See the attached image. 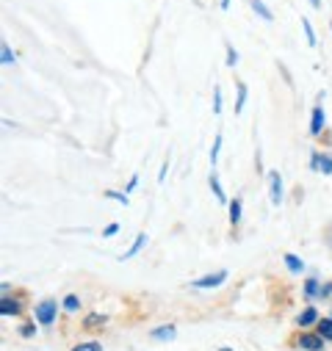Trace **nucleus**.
<instances>
[{
    "mask_svg": "<svg viewBox=\"0 0 332 351\" xmlns=\"http://www.w3.org/2000/svg\"><path fill=\"white\" fill-rule=\"evenodd\" d=\"M58 302L56 299H42L36 307H34V321L39 324V326H53L56 324V318H58Z\"/></svg>",
    "mask_w": 332,
    "mask_h": 351,
    "instance_id": "f257e3e1",
    "label": "nucleus"
},
{
    "mask_svg": "<svg viewBox=\"0 0 332 351\" xmlns=\"http://www.w3.org/2000/svg\"><path fill=\"white\" fill-rule=\"evenodd\" d=\"M224 282H227V271L219 269V271H213V274H205V277L194 280L191 288H197V291H211V288H219V285H224Z\"/></svg>",
    "mask_w": 332,
    "mask_h": 351,
    "instance_id": "f03ea898",
    "label": "nucleus"
},
{
    "mask_svg": "<svg viewBox=\"0 0 332 351\" xmlns=\"http://www.w3.org/2000/svg\"><path fill=\"white\" fill-rule=\"evenodd\" d=\"M269 197H272V205H283L285 189H283V174L277 169L269 171Z\"/></svg>",
    "mask_w": 332,
    "mask_h": 351,
    "instance_id": "7ed1b4c3",
    "label": "nucleus"
},
{
    "mask_svg": "<svg viewBox=\"0 0 332 351\" xmlns=\"http://www.w3.org/2000/svg\"><path fill=\"white\" fill-rule=\"evenodd\" d=\"M324 337L318 335V332H302L299 335V340H296V346L302 348V351H324Z\"/></svg>",
    "mask_w": 332,
    "mask_h": 351,
    "instance_id": "20e7f679",
    "label": "nucleus"
},
{
    "mask_svg": "<svg viewBox=\"0 0 332 351\" xmlns=\"http://www.w3.org/2000/svg\"><path fill=\"white\" fill-rule=\"evenodd\" d=\"M175 337H178V326L175 324H163V326L150 329V340H155V343H172Z\"/></svg>",
    "mask_w": 332,
    "mask_h": 351,
    "instance_id": "39448f33",
    "label": "nucleus"
},
{
    "mask_svg": "<svg viewBox=\"0 0 332 351\" xmlns=\"http://www.w3.org/2000/svg\"><path fill=\"white\" fill-rule=\"evenodd\" d=\"M23 313V302L14 299V296H3L0 299V315L3 318H17Z\"/></svg>",
    "mask_w": 332,
    "mask_h": 351,
    "instance_id": "423d86ee",
    "label": "nucleus"
},
{
    "mask_svg": "<svg viewBox=\"0 0 332 351\" xmlns=\"http://www.w3.org/2000/svg\"><path fill=\"white\" fill-rule=\"evenodd\" d=\"M310 169H316L321 174H332V155L329 152H313L310 155Z\"/></svg>",
    "mask_w": 332,
    "mask_h": 351,
    "instance_id": "0eeeda50",
    "label": "nucleus"
},
{
    "mask_svg": "<svg viewBox=\"0 0 332 351\" xmlns=\"http://www.w3.org/2000/svg\"><path fill=\"white\" fill-rule=\"evenodd\" d=\"M108 324V315L103 313H89L83 318V332H103V326Z\"/></svg>",
    "mask_w": 332,
    "mask_h": 351,
    "instance_id": "6e6552de",
    "label": "nucleus"
},
{
    "mask_svg": "<svg viewBox=\"0 0 332 351\" xmlns=\"http://www.w3.org/2000/svg\"><path fill=\"white\" fill-rule=\"evenodd\" d=\"M324 125H327V117H324V103H316L313 117H310V136H321Z\"/></svg>",
    "mask_w": 332,
    "mask_h": 351,
    "instance_id": "1a4fd4ad",
    "label": "nucleus"
},
{
    "mask_svg": "<svg viewBox=\"0 0 332 351\" xmlns=\"http://www.w3.org/2000/svg\"><path fill=\"white\" fill-rule=\"evenodd\" d=\"M321 321V315H318V310L316 307H305L302 313H299V318H296V324L302 326V329H307V326H316Z\"/></svg>",
    "mask_w": 332,
    "mask_h": 351,
    "instance_id": "9d476101",
    "label": "nucleus"
},
{
    "mask_svg": "<svg viewBox=\"0 0 332 351\" xmlns=\"http://www.w3.org/2000/svg\"><path fill=\"white\" fill-rule=\"evenodd\" d=\"M283 260H285V266H288V271H291V274H302V271H305V260H302L299 254L285 252V257H283Z\"/></svg>",
    "mask_w": 332,
    "mask_h": 351,
    "instance_id": "9b49d317",
    "label": "nucleus"
},
{
    "mask_svg": "<svg viewBox=\"0 0 332 351\" xmlns=\"http://www.w3.org/2000/svg\"><path fill=\"white\" fill-rule=\"evenodd\" d=\"M208 186H211V191H213V197H216V202H219V205H230V202H227V197H224V189H222V183H219V178H216V171H211Z\"/></svg>",
    "mask_w": 332,
    "mask_h": 351,
    "instance_id": "f8f14e48",
    "label": "nucleus"
},
{
    "mask_svg": "<svg viewBox=\"0 0 332 351\" xmlns=\"http://www.w3.org/2000/svg\"><path fill=\"white\" fill-rule=\"evenodd\" d=\"M144 246H147V232H139V235H136V241H133V246H130V249H128V252H125L119 260H130V257H136V254H139Z\"/></svg>",
    "mask_w": 332,
    "mask_h": 351,
    "instance_id": "ddd939ff",
    "label": "nucleus"
},
{
    "mask_svg": "<svg viewBox=\"0 0 332 351\" xmlns=\"http://www.w3.org/2000/svg\"><path fill=\"white\" fill-rule=\"evenodd\" d=\"M302 293H305V299H307V302H318V293H321V285H318V280H316V277H310V280L305 282Z\"/></svg>",
    "mask_w": 332,
    "mask_h": 351,
    "instance_id": "4468645a",
    "label": "nucleus"
},
{
    "mask_svg": "<svg viewBox=\"0 0 332 351\" xmlns=\"http://www.w3.org/2000/svg\"><path fill=\"white\" fill-rule=\"evenodd\" d=\"M249 6H252V12L261 17V20H266V23H272L274 20V14H272V9L263 3V0H249Z\"/></svg>",
    "mask_w": 332,
    "mask_h": 351,
    "instance_id": "2eb2a0df",
    "label": "nucleus"
},
{
    "mask_svg": "<svg viewBox=\"0 0 332 351\" xmlns=\"http://www.w3.org/2000/svg\"><path fill=\"white\" fill-rule=\"evenodd\" d=\"M227 208H230V224H233V227H238V224H241V216H244V205H241V199L235 197Z\"/></svg>",
    "mask_w": 332,
    "mask_h": 351,
    "instance_id": "dca6fc26",
    "label": "nucleus"
},
{
    "mask_svg": "<svg viewBox=\"0 0 332 351\" xmlns=\"http://www.w3.org/2000/svg\"><path fill=\"white\" fill-rule=\"evenodd\" d=\"M316 332L324 337V340H332V318H321L316 324Z\"/></svg>",
    "mask_w": 332,
    "mask_h": 351,
    "instance_id": "f3484780",
    "label": "nucleus"
},
{
    "mask_svg": "<svg viewBox=\"0 0 332 351\" xmlns=\"http://www.w3.org/2000/svg\"><path fill=\"white\" fill-rule=\"evenodd\" d=\"M235 86H238V97H235V108H233V111H235V114H241V111H244V106H246V83H241V80H238Z\"/></svg>",
    "mask_w": 332,
    "mask_h": 351,
    "instance_id": "a211bd4d",
    "label": "nucleus"
},
{
    "mask_svg": "<svg viewBox=\"0 0 332 351\" xmlns=\"http://www.w3.org/2000/svg\"><path fill=\"white\" fill-rule=\"evenodd\" d=\"M61 307H64L67 313H78V310H80V299H78L75 293H67L64 302H61Z\"/></svg>",
    "mask_w": 332,
    "mask_h": 351,
    "instance_id": "6ab92c4d",
    "label": "nucleus"
},
{
    "mask_svg": "<svg viewBox=\"0 0 332 351\" xmlns=\"http://www.w3.org/2000/svg\"><path fill=\"white\" fill-rule=\"evenodd\" d=\"M0 61H3V66H12V64L17 61V56L12 53V47H9V45L0 47Z\"/></svg>",
    "mask_w": 332,
    "mask_h": 351,
    "instance_id": "aec40b11",
    "label": "nucleus"
},
{
    "mask_svg": "<svg viewBox=\"0 0 332 351\" xmlns=\"http://www.w3.org/2000/svg\"><path fill=\"white\" fill-rule=\"evenodd\" d=\"M72 351H103V346L97 340H86V343H78Z\"/></svg>",
    "mask_w": 332,
    "mask_h": 351,
    "instance_id": "412c9836",
    "label": "nucleus"
},
{
    "mask_svg": "<svg viewBox=\"0 0 332 351\" xmlns=\"http://www.w3.org/2000/svg\"><path fill=\"white\" fill-rule=\"evenodd\" d=\"M302 28H305V36H307V45H310V47H316L318 42H316V34H313V25H310V20H305V17H302Z\"/></svg>",
    "mask_w": 332,
    "mask_h": 351,
    "instance_id": "4be33fe9",
    "label": "nucleus"
},
{
    "mask_svg": "<svg viewBox=\"0 0 332 351\" xmlns=\"http://www.w3.org/2000/svg\"><path fill=\"white\" fill-rule=\"evenodd\" d=\"M219 149H222V133H216V138H213V147H211V166H216Z\"/></svg>",
    "mask_w": 332,
    "mask_h": 351,
    "instance_id": "5701e85b",
    "label": "nucleus"
},
{
    "mask_svg": "<svg viewBox=\"0 0 332 351\" xmlns=\"http://www.w3.org/2000/svg\"><path fill=\"white\" fill-rule=\"evenodd\" d=\"M103 197H108V199H114V202H122V205H130V199H128V191H106Z\"/></svg>",
    "mask_w": 332,
    "mask_h": 351,
    "instance_id": "b1692460",
    "label": "nucleus"
},
{
    "mask_svg": "<svg viewBox=\"0 0 332 351\" xmlns=\"http://www.w3.org/2000/svg\"><path fill=\"white\" fill-rule=\"evenodd\" d=\"M224 53H227V66H238V50L233 45H227Z\"/></svg>",
    "mask_w": 332,
    "mask_h": 351,
    "instance_id": "393cba45",
    "label": "nucleus"
},
{
    "mask_svg": "<svg viewBox=\"0 0 332 351\" xmlns=\"http://www.w3.org/2000/svg\"><path fill=\"white\" fill-rule=\"evenodd\" d=\"M34 335H36V324H34V321L20 326V337H34Z\"/></svg>",
    "mask_w": 332,
    "mask_h": 351,
    "instance_id": "a878e982",
    "label": "nucleus"
},
{
    "mask_svg": "<svg viewBox=\"0 0 332 351\" xmlns=\"http://www.w3.org/2000/svg\"><path fill=\"white\" fill-rule=\"evenodd\" d=\"M213 114H222V89H213Z\"/></svg>",
    "mask_w": 332,
    "mask_h": 351,
    "instance_id": "bb28decb",
    "label": "nucleus"
},
{
    "mask_svg": "<svg viewBox=\"0 0 332 351\" xmlns=\"http://www.w3.org/2000/svg\"><path fill=\"white\" fill-rule=\"evenodd\" d=\"M332 296V282H321V293H318V302L329 299Z\"/></svg>",
    "mask_w": 332,
    "mask_h": 351,
    "instance_id": "cd10ccee",
    "label": "nucleus"
},
{
    "mask_svg": "<svg viewBox=\"0 0 332 351\" xmlns=\"http://www.w3.org/2000/svg\"><path fill=\"white\" fill-rule=\"evenodd\" d=\"M117 232H119V224H108V227L103 230V235H106V238H114Z\"/></svg>",
    "mask_w": 332,
    "mask_h": 351,
    "instance_id": "c85d7f7f",
    "label": "nucleus"
},
{
    "mask_svg": "<svg viewBox=\"0 0 332 351\" xmlns=\"http://www.w3.org/2000/svg\"><path fill=\"white\" fill-rule=\"evenodd\" d=\"M166 171H169V160H163V166H161V174H158V183H163V180H166Z\"/></svg>",
    "mask_w": 332,
    "mask_h": 351,
    "instance_id": "c756f323",
    "label": "nucleus"
},
{
    "mask_svg": "<svg viewBox=\"0 0 332 351\" xmlns=\"http://www.w3.org/2000/svg\"><path fill=\"white\" fill-rule=\"evenodd\" d=\"M136 186H139V178H130V183H128V194H130Z\"/></svg>",
    "mask_w": 332,
    "mask_h": 351,
    "instance_id": "7c9ffc66",
    "label": "nucleus"
},
{
    "mask_svg": "<svg viewBox=\"0 0 332 351\" xmlns=\"http://www.w3.org/2000/svg\"><path fill=\"white\" fill-rule=\"evenodd\" d=\"M310 6L313 9H321V0H310Z\"/></svg>",
    "mask_w": 332,
    "mask_h": 351,
    "instance_id": "2f4dec72",
    "label": "nucleus"
},
{
    "mask_svg": "<svg viewBox=\"0 0 332 351\" xmlns=\"http://www.w3.org/2000/svg\"><path fill=\"white\" fill-rule=\"evenodd\" d=\"M222 9H224V12L230 9V0H222Z\"/></svg>",
    "mask_w": 332,
    "mask_h": 351,
    "instance_id": "473e14b6",
    "label": "nucleus"
},
{
    "mask_svg": "<svg viewBox=\"0 0 332 351\" xmlns=\"http://www.w3.org/2000/svg\"><path fill=\"white\" fill-rule=\"evenodd\" d=\"M219 351H233V348H230V346H222V348H219Z\"/></svg>",
    "mask_w": 332,
    "mask_h": 351,
    "instance_id": "72a5a7b5",
    "label": "nucleus"
},
{
    "mask_svg": "<svg viewBox=\"0 0 332 351\" xmlns=\"http://www.w3.org/2000/svg\"><path fill=\"white\" fill-rule=\"evenodd\" d=\"M329 28H332V25H329Z\"/></svg>",
    "mask_w": 332,
    "mask_h": 351,
    "instance_id": "f704fd0d",
    "label": "nucleus"
},
{
    "mask_svg": "<svg viewBox=\"0 0 332 351\" xmlns=\"http://www.w3.org/2000/svg\"><path fill=\"white\" fill-rule=\"evenodd\" d=\"M329 318H332V315H329Z\"/></svg>",
    "mask_w": 332,
    "mask_h": 351,
    "instance_id": "c9c22d12",
    "label": "nucleus"
}]
</instances>
